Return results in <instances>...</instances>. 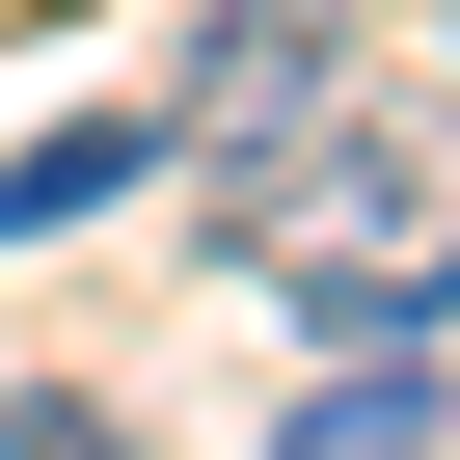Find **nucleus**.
<instances>
[{
  "instance_id": "1",
  "label": "nucleus",
  "mask_w": 460,
  "mask_h": 460,
  "mask_svg": "<svg viewBox=\"0 0 460 460\" xmlns=\"http://www.w3.org/2000/svg\"><path fill=\"white\" fill-rule=\"evenodd\" d=\"M0 460H136V433H109L82 379H0Z\"/></svg>"
}]
</instances>
